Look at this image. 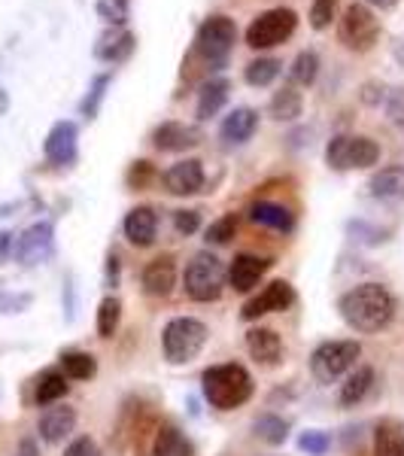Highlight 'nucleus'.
<instances>
[{"label": "nucleus", "instance_id": "f257e3e1", "mask_svg": "<svg viewBox=\"0 0 404 456\" xmlns=\"http://www.w3.org/2000/svg\"><path fill=\"white\" fill-rule=\"evenodd\" d=\"M337 311H341L343 322L350 329L362 335H374L380 329H386L395 316V298L386 286L380 283H362L356 289L343 292L337 301Z\"/></svg>", "mask_w": 404, "mask_h": 456}, {"label": "nucleus", "instance_id": "f03ea898", "mask_svg": "<svg viewBox=\"0 0 404 456\" xmlns=\"http://www.w3.org/2000/svg\"><path fill=\"white\" fill-rule=\"evenodd\" d=\"M201 389H204V399H207L213 408L234 411V408H240V404H246L249 395H253V378H249V371L238 362L213 365V369L204 371Z\"/></svg>", "mask_w": 404, "mask_h": 456}, {"label": "nucleus", "instance_id": "7ed1b4c3", "mask_svg": "<svg viewBox=\"0 0 404 456\" xmlns=\"http://www.w3.org/2000/svg\"><path fill=\"white\" fill-rule=\"evenodd\" d=\"M234 43H238V25H234V19L216 12V16H207L198 25L192 55L201 58V64L207 70H222L234 53Z\"/></svg>", "mask_w": 404, "mask_h": 456}, {"label": "nucleus", "instance_id": "20e7f679", "mask_svg": "<svg viewBox=\"0 0 404 456\" xmlns=\"http://www.w3.org/2000/svg\"><path fill=\"white\" fill-rule=\"evenodd\" d=\"M380 40V19L368 4H350L337 19V43L350 53H371Z\"/></svg>", "mask_w": 404, "mask_h": 456}, {"label": "nucleus", "instance_id": "39448f33", "mask_svg": "<svg viewBox=\"0 0 404 456\" xmlns=\"http://www.w3.org/2000/svg\"><path fill=\"white\" fill-rule=\"evenodd\" d=\"M161 344H165L167 362H192L198 353L204 350V344H207V326L201 320H195V316H176L161 332Z\"/></svg>", "mask_w": 404, "mask_h": 456}, {"label": "nucleus", "instance_id": "423d86ee", "mask_svg": "<svg viewBox=\"0 0 404 456\" xmlns=\"http://www.w3.org/2000/svg\"><path fill=\"white\" fill-rule=\"evenodd\" d=\"M298 28V12L289 6H274V10L259 12L246 28V46L262 53V49L283 46Z\"/></svg>", "mask_w": 404, "mask_h": 456}, {"label": "nucleus", "instance_id": "0eeeda50", "mask_svg": "<svg viewBox=\"0 0 404 456\" xmlns=\"http://www.w3.org/2000/svg\"><path fill=\"white\" fill-rule=\"evenodd\" d=\"M380 161V143L365 134H337L326 143V165L332 171H362Z\"/></svg>", "mask_w": 404, "mask_h": 456}, {"label": "nucleus", "instance_id": "6e6552de", "mask_svg": "<svg viewBox=\"0 0 404 456\" xmlns=\"http://www.w3.org/2000/svg\"><path fill=\"white\" fill-rule=\"evenodd\" d=\"M186 296L195 301H216L225 286V268L213 253H195L182 274Z\"/></svg>", "mask_w": 404, "mask_h": 456}, {"label": "nucleus", "instance_id": "1a4fd4ad", "mask_svg": "<svg viewBox=\"0 0 404 456\" xmlns=\"http://www.w3.org/2000/svg\"><path fill=\"white\" fill-rule=\"evenodd\" d=\"M359 356H362V344L359 341H326L313 350L311 371L319 384H335L337 378L356 369Z\"/></svg>", "mask_w": 404, "mask_h": 456}, {"label": "nucleus", "instance_id": "9d476101", "mask_svg": "<svg viewBox=\"0 0 404 456\" xmlns=\"http://www.w3.org/2000/svg\"><path fill=\"white\" fill-rule=\"evenodd\" d=\"M292 305H295V289H292V283L274 281V283L264 286V289L255 298L246 301L244 311H240V316H244L246 322H253V320H259V316H264V314L289 311Z\"/></svg>", "mask_w": 404, "mask_h": 456}, {"label": "nucleus", "instance_id": "9b49d317", "mask_svg": "<svg viewBox=\"0 0 404 456\" xmlns=\"http://www.w3.org/2000/svg\"><path fill=\"white\" fill-rule=\"evenodd\" d=\"M16 259L21 265H40L55 253V228L49 223H36L31 228L21 232V238L16 240Z\"/></svg>", "mask_w": 404, "mask_h": 456}, {"label": "nucleus", "instance_id": "f8f14e48", "mask_svg": "<svg viewBox=\"0 0 404 456\" xmlns=\"http://www.w3.org/2000/svg\"><path fill=\"white\" fill-rule=\"evenodd\" d=\"M77 141H79V128L77 122L61 119L49 128L46 143H43V152H46V161L55 167H70L77 161Z\"/></svg>", "mask_w": 404, "mask_h": 456}, {"label": "nucleus", "instance_id": "ddd939ff", "mask_svg": "<svg viewBox=\"0 0 404 456\" xmlns=\"http://www.w3.org/2000/svg\"><path fill=\"white\" fill-rule=\"evenodd\" d=\"M201 141H204V131L189 122H161L152 131V146L158 152H186L201 146Z\"/></svg>", "mask_w": 404, "mask_h": 456}, {"label": "nucleus", "instance_id": "4468645a", "mask_svg": "<svg viewBox=\"0 0 404 456\" xmlns=\"http://www.w3.org/2000/svg\"><path fill=\"white\" fill-rule=\"evenodd\" d=\"M165 189L171 195H195L204 189V165L198 159H182L165 171Z\"/></svg>", "mask_w": 404, "mask_h": 456}, {"label": "nucleus", "instance_id": "2eb2a0df", "mask_svg": "<svg viewBox=\"0 0 404 456\" xmlns=\"http://www.w3.org/2000/svg\"><path fill=\"white\" fill-rule=\"evenodd\" d=\"M134 49H137V37L128 28H109L94 43V58L104 64H122L134 55Z\"/></svg>", "mask_w": 404, "mask_h": 456}, {"label": "nucleus", "instance_id": "dca6fc26", "mask_svg": "<svg viewBox=\"0 0 404 456\" xmlns=\"http://www.w3.org/2000/svg\"><path fill=\"white\" fill-rule=\"evenodd\" d=\"M271 259H264V256H253V253H240V256H234V262H231V268H229V283H231V289L234 292H249V289H255L259 286V281L264 277V271L271 268Z\"/></svg>", "mask_w": 404, "mask_h": 456}, {"label": "nucleus", "instance_id": "f3484780", "mask_svg": "<svg viewBox=\"0 0 404 456\" xmlns=\"http://www.w3.org/2000/svg\"><path fill=\"white\" fill-rule=\"evenodd\" d=\"M255 131H259V110H253V107H234L222 119V125H219V137L229 146L246 143Z\"/></svg>", "mask_w": 404, "mask_h": 456}, {"label": "nucleus", "instance_id": "a211bd4d", "mask_svg": "<svg viewBox=\"0 0 404 456\" xmlns=\"http://www.w3.org/2000/svg\"><path fill=\"white\" fill-rule=\"evenodd\" d=\"M122 232H125V238H128V244L152 247L158 234V213L152 208H146V204L128 210V216H125V223H122Z\"/></svg>", "mask_w": 404, "mask_h": 456}, {"label": "nucleus", "instance_id": "6ab92c4d", "mask_svg": "<svg viewBox=\"0 0 404 456\" xmlns=\"http://www.w3.org/2000/svg\"><path fill=\"white\" fill-rule=\"evenodd\" d=\"M73 426H77V411L55 402L53 408L43 411L40 423H36V432H40V438L46 441V444H58V441H64L70 436Z\"/></svg>", "mask_w": 404, "mask_h": 456}, {"label": "nucleus", "instance_id": "aec40b11", "mask_svg": "<svg viewBox=\"0 0 404 456\" xmlns=\"http://www.w3.org/2000/svg\"><path fill=\"white\" fill-rule=\"evenodd\" d=\"M174 286H176L174 256H158V259H152L143 268V289H146V296L165 298V296H171V292H174Z\"/></svg>", "mask_w": 404, "mask_h": 456}, {"label": "nucleus", "instance_id": "412c9836", "mask_svg": "<svg viewBox=\"0 0 404 456\" xmlns=\"http://www.w3.org/2000/svg\"><path fill=\"white\" fill-rule=\"evenodd\" d=\"M229 94H231V83L225 77H210L207 83H201V88H198V107H195L198 122H207L210 116H216L225 107Z\"/></svg>", "mask_w": 404, "mask_h": 456}, {"label": "nucleus", "instance_id": "4be33fe9", "mask_svg": "<svg viewBox=\"0 0 404 456\" xmlns=\"http://www.w3.org/2000/svg\"><path fill=\"white\" fill-rule=\"evenodd\" d=\"M368 192L377 201H404V165H386L371 174Z\"/></svg>", "mask_w": 404, "mask_h": 456}, {"label": "nucleus", "instance_id": "5701e85b", "mask_svg": "<svg viewBox=\"0 0 404 456\" xmlns=\"http://www.w3.org/2000/svg\"><path fill=\"white\" fill-rule=\"evenodd\" d=\"M246 350L249 356L255 359V362L262 365H277L283 356V341L280 335L274 332V329H253V332L246 335Z\"/></svg>", "mask_w": 404, "mask_h": 456}, {"label": "nucleus", "instance_id": "b1692460", "mask_svg": "<svg viewBox=\"0 0 404 456\" xmlns=\"http://www.w3.org/2000/svg\"><path fill=\"white\" fill-rule=\"evenodd\" d=\"M249 219H253L255 225L274 228V232H283V234H289L292 228H295V216H292V210L283 208V204H277V201H255L253 208H249Z\"/></svg>", "mask_w": 404, "mask_h": 456}, {"label": "nucleus", "instance_id": "393cba45", "mask_svg": "<svg viewBox=\"0 0 404 456\" xmlns=\"http://www.w3.org/2000/svg\"><path fill=\"white\" fill-rule=\"evenodd\" d=\"M271 116H274L277 122H295L301 116V110H304V98H301V92L292 83H286L283 88H277L274 98H271Z\"/></svg>", "mask_w": 404, "mask_h": 456}, {"label": "nucleus", "instance_id": "a878e982", "mask_svg": "<svg viewBox=\"0 0 404 456\" xmlns=\"http://www.w3.org/2000/svg\"><path fill=\"white\" fill-rule=\"evenodd\" d=\"M152 456H195V447L176 426H161L152 441Z\"/></svg>", "mask_w": 404, "mask_h": 456}, {"label": "nucleus", "instance_id": "bb28decb", "mask_svg": "<svg viewBox=\"0 0 404 456\" xmlns=\"http://www.w3.org/2000/svg\"><path fill=\"white\" fill-rule=\"evenodd\" d=\"M374 387V369L371 365H359L356 371H350V378L343 380L341 387V404L343 408H352L368 395V389Z\"/></svg>", "mask_w": 404, "mask_h": 456}, {"label": "nucleus", "instance_id": "cd10ccee", "mask_svg": "<svg viewBox=\"0 0 404 456\" xmlns=\"http://www.w3.org/2000/svg\"><path fill=\"white\" fill-rule=\"evenodd\" d=\"M374 456H404V429L386 420L374 432Z\"/></svg>", "mask_w": 404, "mask_h": 456}, {"label": "nucleus", "instance_id": "c85d7f7f", "mask_svg": "<svg viewBox=\"0 0 404 456\" xmlns=\"http://www.w3.org/2000/svg\"><path fill=\"white\" fill-rule=\"evenodd\" d=\"M68 389H70V384H68V378H64V371H43L40 380H36V389H34V402L55 404L68 395Z\"/></svg>", "mask_w": 404, "mask_h": 456}, {"label": "nucleus", "instance_id": "c756f323", "mask_svg": "<svg viewBox=\"0 0 404 456\" xmlns=\"http://www.w3.org/2000/svg\"><path fill=\"white\" fill-rule=\"evenodd\" d=\"M280 70H283L280 58H253L244 68V79H246V86H253V88H268L280 77Z\"/></svg>", "mask_w": 404, "mask_h": 456}, {"label": "nucleus", "instance_id": "7c9ffc66", "mask_svg": "<svg viewBox=\"0 0 404 456\" xmlns=\"http://www.w3.org/2000/svg\"><path fill=\"white\" fill-rule=\"evenodd\" d=\"M61 371L68 380H92L94 374H98V362H94L92 353L68 350V353H61Z\"/></svg>", "mask_w": 404, "mask_h": 456}, {"label": "nucleus", "instance_id": "2f4dec72", "mask_svg": "<svg viewBox=\"0 0 404 456\" xmlns=\"http://www.w3.org/2000/svg\"><path fill=\"white\" fill-rule=\"evenodd\" d=\"M319 77V55L313 49H301L289 68V83L292 86H313Z\"/></svg>", "mask_w": 404, "mask_h": 456}, {"label": "nucleus", "instance_id": "473e14b6", "mask_svg": "<svg viewBox=\"0 0 404 456\" xmlns=\"http://www.w3.org/2000/svg\"><path fill=\"white\" fill-rule=\"evenodd\" d=\"M253 432H255V438L264 441V444L277 447V444H283V441L289 438V423H286L283 417H277V414H262V417H255V420H253Z\"/></svg>", "mask_w": 404, "mask_h": 456}, {"label": "nucleus", "instance_id": "72a5a7b5", "mask_svg": "<svg viewBox=\"0 0 404 456\" xmlns=\"http://www.w3.org/2000/svg\"><path fill=\"white\" fill-rule=\"evenodd\" d=\"M109 83H113V73H98V77L92 79V86H88V92H85L83 104H79V113H83L88 122L98 119L101 104H104V98H107V88H109Z\"/></svg>", "mask_w": 404, "mask_h": 456}, {"label": "nucleus", "instance_id": "f704fd0d", "mask_svg": "<svg viewBox=\"0 0 404 456\" xmlns=\"http://www.w3.org/2000/svg\"><path fill=\"white\" fill-rule=\"evenodd\" d=\"M119 322H122V301L107 296L98 307V335L113 338L116 329H119Z\"/></svg>", "mask_w": 404, "mask_h": 456}, {"label": "nucleus", "instance_id": "c9c22d12", "mask_svg": "<svg viewBox=\"0 0 404 456\" xmlns=\"http://www.w3.org/2000/svg\"><path fill=\"white\" fill-rule=\"evenodd\" d=\"M94 10L109 28H125L131 19V0H98Z\"/></svg>", "mask_w": 404, "mask_h": 456}, {"label": "nucleus", "instance_id": "e433bc0d", "mask_svg": "<svg viewBox=\"0 0 404 456\" xmlns=\"http://www.w3.org/2000/svg\"><path fill=\"white\" fill-rule=\"evenodd\" d=\"M234 234H238V216H234V213H225V216H219L216 223L207 225L204 240H207V244H216V247H225Z\"/></svg>", "mask_w": 404, "mask_h": 456}, {"label": "nucleus", "instance_id": "4c0bfd02", "mask_svg": "<svg viewBox=\"0 0 404 456\" xmlns=\"http://www.w3.org/2000/svg\"><path fill=\"white\" fill-rule=\"evenodd\" d=\"M337 10H341V0H313L311 4V28L313 31H326L332 28V21L337 19Z\"/></svg>", "mask_w": 404, "mask_h": 456}, {"label": "nucleus", "instance_id": "58836bf2", "mask_svg": "<svg viewBox=\"0 0 404 456\" xmlns=\"http://www.w3.org/2000/svg\"><path fill=\"white\" fill-rule=\"evenodd\" d=\"M298 447L311 456H326V451L332 447V438H328V432H322V429H307V432H301Z\"/></svg>", "mask_w": 404, "mask_h": 456}, {"label": "nucleus", "instance_id": "ea45409f", "mask_svg": "<svg viewBox=\"0 0 404 456\" xmlns=\"http://www.w3.org/2000/svg\"><path fill=\"white\" fill-rule=\"evenodd\" d=\"M152 180H156V167H152V161H134V165L128 167V186L131 189H146Z\"/></svg>", "mask_w": 404, "mask_h": 456}, {"label": "nucleus", "instance_id": "a19ab883", "mask_svg": "<svg viewBox=\"0 0 404 456\" xmlns=\"http://www.w3.org/2000/svg\"><path fill=\"white\" fill-rule=\"evenodd\" d=\"M174 228H176V234L189 238V234H195L198 228H201V213L198 210H176L174 213Z\"/></svg>", "mask_w": 404, "mask_h": 456}, {"label": "nucleus", "instance_id": "79ce46f5", "mask_svg": "<svg viewBox=\"0 0 404 456\" xmlns=\"http://www.w3.org/2000/svg\"><path fill=\"white\" fill-rule=\"evenodd\" d=\"M359 98H362V104H368V107H380V104H386L389 92H386V86H384V83L371 79V83H365V86H362Z\"/></svg>", "mask_w": 404, "mask_h": 456}, {"label": "nucleus", "instance_id": "37998d69", "mask_svg": "<svg viewBox=\"0 0 404 456\" xmlns=\"http://www.w3.org/2000/svg\"><path fill=\"white\" fill-rule=\"evenodd\" d=\"M386 116H389V122L404 125V88H392V92H389Z\"/></svg>", "mask_w": 404, "mask_h": 456}, {"label": "nucleus", "instance_id": "c03bdc74", "mask_svg": "<svg viewBox=\"0 0 404 456\" xmlns=\"http://www.w3.org/2000/svg\"><path fill=\"white\" fill-rule=\"evenodd\" d=\"M350 234H356L362 244H384L386 240V232H380V228H371V225H365V223H350Z\"/></svg>", "mask_w": 404, "mask_h": 456}, {"label": "nucleus", "instance_id": "a18cd8bd", "mask_svg": "<svg viewBox=\"0 0 404 456\" xmlns=\"http://www.w3.org/2000/svg\"><path fill=\"white\" fill-rule=\"evenodd\" d=\"M64 456H104V453H101V447L94 444V438L79 436L77 441H70V444H68Z\"/></svg>", "mask_w": 404, "mask_h": 456}, {"label": "nucleus", "instance_id": "49530a36", "mask_svg": "<svg viewBox=\"0 0 404 456\" xmlns=\"http://www.w3.org/2000/svg\"><path fill=\"white\" fill-rule=\"evenodd\" d=\"M16 456H40V447H36V441H34V438H21V441H19Z\"/></svg>", "mask_w": 404, "mask_h": 456}, {"label": "nucleus", "instance_id": "de8ad7c7", "mask_svg": "<svg viewBox=\"0 0 404 456\" xmlns=\"http://www.w3.org/2000/svg\"><path fill=\"white\" fill-rule=\"evenodd\" d=\"M107 281L113 286L119 281V259H116V256H107Z\"/></svg>", "mask_w": 404, "mask_h": 456}, {"label": "nucleus", "instance_id": "09e8293b", "mask_svg": "<svg viewBox=\"0 0 404 456\" xmlns=\"http://www.w3.org/2000/svg\"><path fill=\"white\" fill-rule=\"evenodd\" d=\"M10 249H16L12 247V234H0V265H4V259L10 256Z\"/></svg>", "mask_w": 404, "mask_h": 456}, {"label": "nucleus", "instance_id": "8fccbe9b", "mask_svg": "<svg viewBox=\"0 0 404 456\" xmlns=\"http://www.w3.org/2000/svg\"><path fill=\"white\" fill-rule=\"evenodd\" d=\"M365 4H368L371 10H392V6H399V0H365Z\"/></svg>", "mask_w": 404, "mask_h": 456}, {"label": "nucleus", "instance_id": "3c124183", "mask_svg": "<svg viewBox=\"0 0 404 456\" xmlns=\"http://www.w3.org/2000/svg\"><path fill=\"white\" fill-rule=\"evenodd\" d=\"M392 58L404 68V43H395V49H392Z\"/></svg>", "mask_w": 404, "mask_h": 456}, {"label": "nucleus", "instance_id": "603ef678", "mask_svg": "<svg viewBox=\"0 0 404 456\" xmlns=\"http://www.w3.org/2000/svg\"><path fill=\"white\" fill-rule=\"evenodd\" d=\"M6 110H10V94H6L4 88H0V116H4Z\"/></svg>", "mask_w": 404, "mask_h": 456}]
</instances>
